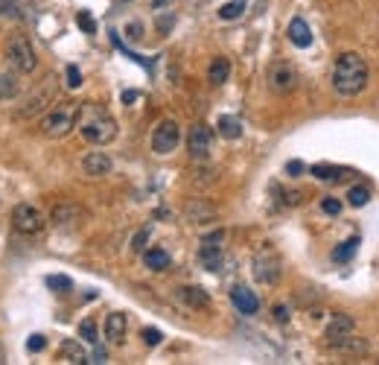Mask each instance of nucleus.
<instances>
[{
    "label": "nucleus",
    "instance_id": "obj_33",
    "mask_svg": "<svg viewBox=\"0 0 379 365\" xmlns=\"http://www.w3.org/2000/svg\"><path fill=\"white\" fill-rule=\"evenodd\" d=\"M44 348H47V339H44L41 333H35V336H30V339H27V351L38 354V351H44Z\"/></svg>",
    "mask_w": 379,
    "mask_h": 365
},
{
    "label": "nucleus",
    "instance_id": "obj_2",
    "mask_svg": "<svg viewBox=\"0 0 379 365\" xmlns=\"http://www.w3.org/2000/svg\"><path fill=\"white\" fill-rule=\"evenodd\" d=\"M371 79L368 62L359 53H342L333 65V88L338 97H356L362 94Z\"/></svg>",
    "mask_w": 379,
    "mask_h": 365
},
{
    "label": "nucleus",
    "instance_id": "obj_24",
    "mask_svg": "<svg viewBox=\"0 0 379 365\" xmlns=\"http://www.w3.org/2000/svg\"><path fill=\"white\" fill-rule=\"evenodd\" d=\"M216 126H219V134H222L225 141H239L243 138V123H239L236 117H231V114H222Z\"/></svg>",
    "mask_w": 379,
    "mask_h": 365
},
{
    "label": "nucleus",
    "instance_id": "obj_37",
    "mask_svg": "<svg viewBox=\"0 0 379 365\" xmlns=\"http://www.w3.org/2000/svg\"><path fill=\"white\" fill-rule=\"evenodd\" d=\"M321 207H324V214H330V217L342 214V202H338V199H324V202H321Z\"/></svg>",
    "mask_w": 379,
    "mask_h": 365
},
{
    "label": "nucleus",
    "instance_id": "obj_43",
    "mask_svg": "<svg viewBox=\"0 0 379 365\" xmlns=\"http://www.w3.org/2000/svg\"><path fill=\"white\" fill-rule=\"evenodd\" d=\"M0 362H4V348H0Z\"/></svg>",
    "mask_w": 379,
    "mask_h": 365
},
{
    "label": "nucleus",
    "instance_id": "obj_31",
    "mask_svg": "<svg viewBox=\"0 0 379 365\" xmlns=\"http://www.w3.org/2000/svg\"><path fill=\"white\" fill-rule=\"evenodd\" d=\"M47 286H53L56 293H68L70 286H73V281L65 278V275H50V278H47Z\"/></svg>",
    "mask_w": 379,
    "mask_h": 365
},
{
    "label": "nucleus",
    "instance_id": "obj_4",
    "mask_svg": "<svg viewBox=\"0 0 379 365\" xmlns=\"http://www.w3.org/2000/svg\"><path fill=\"white\" fill-rule=\"evenodd\" d=\"M6 62H9L18 73H32V70H35L38 56H35L32 41H30L24 32L9 35V41H6Z\"/></svg>",
    "mask_w": 379,
    "mask_h": 365
},
{
    "label": "nucleus",
    "instance_id": "obj_30",
    "mask_svg": "<svg viewBox=\"0 0 379 365\" xmlns=\"http://www.w3.org/2000/svg\"><path fill=\"white\" fill-rule=\"evenodd\" d=\"M79 336H82L88 345H96L99 342V336H96V324H94V319H85L82 324H79Z\"/></svg>",
    "mask_w": 379,
    "mask_h": 365
},
{
    "label": "nucleus",
    "instance_id": "obj_36",
    "mask_svg": "<svg viewBox=\"0 0 379 365\" xmlns=\"http://www.w3.org/2000/svg\"><path fill=\"white\" fill-rule=\"evenodd\" d=\"M161 339H164V333L158 328H143V342L146 345H161Z\"/></svg>",
    "mask_w": 379,
    "mask_h": 365
},
{
    "label": "nucleus",
    "instance_id": "obj_41",
    "mask_svg": "<svg viewBox=\"0 0 379 365\" xmlns=\"http://www.w3.org/2000/svg\"><path fill=\"white\" fill-rule=\"evenodd\" d=\"M137 100V91H123V103H131Z\"/></svg>",
    "mask_w": 379,
    "mask_h": 365
},
{
    "label": "nucleus",
    "instance_id": "obj_29",
    "mask_svg": "<svg viewBox=\"0 0 379 365\" xmlns=\"http://www.w3.org/2000/svg\"><path fill=\"white\" fill-rule=\"evenodd\" d=\"M368 199H371V190H368L365 184H356V187H350V190H347V202H350L353 207L368 205Z\"/></svg>",
    "mask_w": 379,
    "mask_h": 365
},
{
    "label": "nucleus",
    "instance_id": "obj_11",
    "mask_svg": "<svg viewBox=\"0 0 379 365\" xmlns=\"http://www.w3.org/2000/svg\"><path fill=\"white\" fill-rule=\"evenodd\" d=\"M269 88L274 91V94H289V91H295L297 88V70L289 65V62H274L271 68H269Z\"/></svg>",
    "mask_w": 379,
    "mask_h": 365
},
{
    "label": "nucleus",
    "instance_id": "obj_1",
    "mask_svg": "<svg viewBox=\"0 0 379 365\" xmlns=\"http://www.w3.org/2000/svg\"><path fill=\"white\" fill-rule=\"evenodd\" d=\"M76 129L94 146H105V143H111L117 138V120L111 117L103 103H82L79 105Z\"/></svg>",
    "mask_w": 379,
    "mask_h": 365
},
{
    "label": "nucleus",
    "instance_id": "obj_5",
    "mask_svg": "<svg viewBox=\"0 0 379 365\" xmlns=\"http://www.w3.org/2000/svg\"><path fill=\"white\" fill-rule=\"evenodd\" d=\"M56 91H58L56 76H44V82L38 85V88L30 94V97H27V103L21 105V111H18V117H32V114L44 111V108L56 100Z\"/></svg>",
    "mask_w": 379,
    "mask_h": 365
},
{
    "label": "nucleus",
    "instance_id": "obj_18",
    "mask_svg": "<svg viewBox=\"0 0 379 365\" xmlns=\"http://www.w3.org/2000/svg\"><path fill=\"white\" fill-rule=\"evenodd\" d=\"M178 298H181L187 307H193V310H205V307H210V295L202 290V286H181V290H178Z\"/></svg>",
    "mask_w": 379,
    "mask_h": 365
},
{
    "label": "nucleus",
    "instance_id": "obj_9",
    "mask_svg": "<svg viewBox=\"0 0 379 365\" xmlns=\"http://www.w3.org/2000/svg\"><path fill=\"white\" fill-rule=\"evenodd\" d=\"M181 141V129L175 120H161L152 132V152L155 155H169V152Z\"/></svg>",
    "mask_w": 379,
    "mask_h": 365
},
{
    "label": "nucleus",
    "instance_id": "obj_6",
    "mask_svg": "<svg viewBox=\"0 0 379 365\" xmlns=\"http://www.w3.org/2000/svg\"><path fill=\"white\" fill-rule=\"evenodd\" d=\"M254 278L260 281V283H277L281 281V272H283V266H281V257H277L274 248H260V252L254 255Z\"/></svg>",
    "mask_w": 379,
    "mask_h": 365
},
{
    "label": "nucleus",
    "instance_id": "obj_7",
    "mask_svg": "<svg viewBox=\"0 0 379 365\" xmlns=\"http://www.w3.org/2000/svg\"><path fill=\"white\" fill-rule=\"evenodd\" d=\"M12 228L18 234H38L44 228V214L35 205L21 202V205H15V210H12Z\"/></svg>",
    "mask_w": 379,
    "mask_h": 365
},
{
    "label": "nucleus",
    "instance_id": "obj_42",
    "mask_svg": "<svg viewBox=\"0 0 379 365\" xmlns=\"http://www.w3.org/2000/svg\"><path fill=\"white\" fill-rule=\"evenodd\" d=\"M164 4H169V0H155V9H158V6H164Z\"/></svg>",
    "mask_w": 379,
    "mask_h": 365
},
{
    "label": "nucleus",
    "instance_id": "obj_39",
    "mask_svg": "<svg viewBox=\"0 0 379 365\" xmlns=\"http://www.w3.org/2000/svg\"><path fill=\"white\" fill-rule=\"evenodd\" d=\"M304 169H307V167H304L301 161H289V164H286V172H289V176H301Z\"/></svg>",
    "mask_w": 379,
    "mask_h": 365
},
{
    "label": "nucleus",
    "instance_id": "obj_34",
    "mask_svg": "<svg viewBox=\"0 0 379 365\" xmlns=\"http://www.w3.org/2000/svg\"><path fill=\"white\" fill-rule=\"evenodd\" d=\"M76 24L82 27L85 32H96V24H94V18H91L88 12H79V15H76Z\"/></svg>",
    "mask_w": 379,
    "mask_h": 365
},
{
    "label": "nucleus",
    "instance_id": "obj_10",
    "mask_svg": "<svg viewBox=\"0 0 379 365\" xmlns=\"http://www.w3.org/2000/svg\"><path fill=\"white\" fill-rule=\"evenodd\" d=\"M213 149V129L207 123H193L187 132V152L195 161H205Z\"/></svg>",
    "mask_w": 379,
    "mask_h": 365
},
{
    "label": "nucleus",
    "instance_id": "obj_12",
    "mask_svg": "<svg viewBox=\"0 0 379 365\" xmlns=\"http://www.w3.org/2000/svg\"><path fill=\"white\" fill-rule=\"evenodd\" d=\"M50 219H53L58 228H73V225H79L82 219H88V214H85V207H79V205H73V202H62V205H56V207L50 210Z\"/></svg>",
    "mask_w": 379,
    "mask_h": 365
},
{
    "label": "nucleus",
    "instance_id": "obj_19",
    "mask_svg": "<svg viewBox=\"0 0 379 365\" xmlns=\"http://www.w3.org/2000/svg\"><path fill=\"white\" fill-rule=\"evenodd\" d=\"M289 41H292L295 47H301V50L312 44V32H309V27H307L304 18H295V21L289 24Z\"/></svg>",
    "mask_w": 379,
    "mask_h": 365
},
{
    "label": "nucleus",
    "instance_id": "obj_3",
    "mask_svg": "<svg viewBox=\"0 0 379 365\" xmlns=\"http://www.w3.org/2000/svg\"><path fill=\"white\" fill-rule=\"evenodd\" d=\"M76 111H79L76 103L56 105L53 111H47L41 117L38 129H41V134H47V138H65V134H70L73 126H76Z\"/></svg>",
    "mask_w": 379,
    "mask_h": 365
},
{
    "label": "nucleus",
    "instance_id": "obj_20",
    "mask_svg": "<svg viewBox=\"0 0 379 365\" xmlns=\"http://www.w3.org/2000/svg\"><path fill=\"white\" fill-rule=\"evenodd\" d=\"M228 76H231V62L225 59V56H216V59L210 62V68H207V79H210V85H225V82H228Z\"/></svg>",
    "mask_w": 379,
    "mask_h": 365
},
{
    "label": "nucleus",
    "instance_id": "obj_21",
    "mask_svg": "<svg viewBox=\"0 0 379 365\" xmlns=\"http://www.w3.org/2000/svg\"><path fill=\"white\" fill-rule=\"evenodd\" d=\"M309 172H312L315 179H321V181H342V179L353 176L350 169H345V167H330V164H315Z\"/></svg>",
    "mask_w": 379,
    "mask_h": 365
},
{
    "label": "nucleus",
    "instance_id": "obj_25",
    "mask_svg": "<svg viewBox=\"0 0 379 365\" xmlns=\"http://www.w3.org/2000/svg\"><path fill=\"white\" fill-rule=\"evenodd\" d=\"M58 354H62V359H65V362H73V365H82V362H88L85 348H82V345H79V342H73V339L62 342V348H58Z\"/></svg>",
    "mask_w": 379,
    "mask_h": 365
},
{
    "label": "nucleus",
    "instance_id": "obj_14",
    "mask_svg": "<svg viewBox=\"0 0 379 365\" xmlns=\"http://www.w3.org/2000/svg\"><path fill=\"white\" fill-rule=\"evenodd\" d=\"M126 331H129L126 313H108L105 316V339H108V345H123Z\"/></svg>",
    "mask_w": 379,
    "mask_h": 365
},
{
    "label": "nucleus",
    "instance_id": "obj_32",
    "mask_svg": "<svg viewBox=\"0 0 379 365\" xmlns=\"http://www.w3.org/2000/svg\"><path fill=\"white\" fill-rule=\"evenodd\" d=\"M146 240H149V228H141L131 240V252H146Z\"/></svg>",
    "mask_w": 379,
    "mask_h": 365
},
{
    "label": "nucleus",
    "instance_id": "obj_40",
    "mask_svg": "<svg viewBox=\"0 0 379 365\" xmlns=\"http://www.w3.org/2000/svg\"><path fill=\"white\" fill-rule=\"evenodd\" d=\"M88 362H105V351H103V348H96V351H94V357H91Z\"/></svg>",
    "mask_w": 379,
    "mask_h": 365
},
{
    "label": "nucleus",
    "instance_id": "obj_17",
    "mask_svg": "<svg viewBox=\"0 0 379 365\" xmlns=\"http://www.w3.org/2000/svg\"><path fill=\"white\" fill-rule=\"evenodd\" d=\"M353 328H356V321L350 319V316H345V313H335L333 316V321L327 324V342L333 345V342H338V339H345V336H350L353 333Z\"/></svg>",
    "mask_w": 379,
    "mask_h": 365
},
{
    "label": "nucleus",
    "instance_id": "obj_28",
    "mask_svg": "<svg viewBox=\"0 0 379 365\" xmlns=\"http://www.w3.org/2000/svg\"><path fill=\"white\" fill-rule=\"evenodd\" d=\"M356 248H359V237H350L347 243H342V245H338L335 252H333V260H335V263H342V260H350V257L356 255Z\"/></svg>",
    "mask_w": 379,
    "mask_h": 365
},
{
    "label": "nucleus",
    "instance_id": "obj_23",
    "mask_svg": "<svg viewBox=\"0 0 379 365\" xmlns=\"http://www.w3.org/2000/svg\"><path fill=\"white\" fill-rule=\"evenodd\" d=\"M18 94H21V79H18V73L0 70V100H15Z\"/></svg>",
    "mask_w": 379,
    "mask_h": 365
},
{
    "label": "nucleus",
    "instance_id": "obj_35",
    "mask_svg": "<svg viewBox=\"0 0 379 365\" xmlns=\"http://www.w3.org/2000/svg\"><path fill=\"white\" fill-rule=\"evenodd\" d=\"M68 85H70V88L82 85V70H79L76 65H68Z\"/></svg>",
    "mask_w": 379,
    "mask_h": 365
},
{
    "label": "nucleus",
    "instance_id": "obj_22",
    "mask_svg": "<svg viewBox=\"0 0 379 365\" xmlns=\"http://www.w3.org/2000/svg\"><path fill=\"white\" fill-rule=\"evenodd\" d=\"M143 263H146V269H152V272H167L172 260H169V255L164 252V248H146Z\"/></svg>",
    "mask_w": 379,
    "mask_h": 365
},
{
    "label": "nucleus",
    "instance_id": "obj_16",
    "mask_svg": "<svg viewBox=\"0 0 379 365\" xmlns=\"http://www.w3.org/2000/svg\"><path fill=\"white\" fill-rule=\"evenodd\" d=\"M82 169L88 172V176L99 179V176H108V172L114 169L111 158L105 155V152H88V155L82 158Z\"/></svg>",
    "mask_w": 379,
    "mask_h": 365
},
{
    "label": "nucleus",
    "instance_id": "obj_26",
    "mask_svg": "<svg viewBox=\"0 0 379 365\" xmlns=\"http://www.w3.org/2000/svg\"><path fill=\"white\" fill-rule=\"evenodd\" d=\"M333 351H342V354H368V342H362V339H356L353 333L350 336H345V339H338V342H333L330 345Z\"/></svg>",
    "mask_w": 379,
    "mask_h": 365
},
{
    "label": "nucleus",
    "instance_id": "obj_13",
    "mask_svg": "<svg viewBox=\"0 0 379 365\" xmlns=\"http://www.w3.org/2000/svg\"><path fill=\"white\" fill-rule=\"evenodd\" d=\"M231 301H233V307H236V310L243 313V316H254L257 310H260V298H257V295L248 290V286H243V283L231 290Z\"/></svg>",
    "mask_w": 379,
    "mask_h": 365
},
{
    "label": "nucleus",
    "instance_id": "obj_8",
    "mask_svg": "<svg viewBox=\"0 0 379 365\" xmlns=\"http://www.w3.org/2000/svg\"><path fill=\"white\" fill-rule=\"evenodd\" d=\"M222 240H225L222 231H213L210 237L202 240V245H198V263H202L207 272H219V269H222V263H225Z\"/></svg>",
    "mask_w": 379,
    "mask_h": 365
},
{
    "label": "nucleus",
    "instance_id": "obj_38",
    "mask_svg": "<svg viewBox=\"0 0 379 365\" xmlns=\"http://www.w3.org/2000/svg\"><path fill=\"white\" fill-rule=\"evenodd\" d=\"M271 313H274V319L281 321V324H286V321H289V307H286V304H277Z\"/></svg>",
    "mask_w": 379,
    "mask_h": 365
},
{
    "label": "nucleus",
    "instance_id": "obj_27",
    "mask_svg": "<svg viewBox=\"0 0 379 365\" xmlns=\"http://www.w3.org/2000/svg\"><path fill=\"white\" fill-rule=\"evenodd\" d=\"M245 0H231V4H225L222 9H219V18H222V21H236L239 15L245 12Z\"/></svg>",
    "mask_w": 379,
    "mask_h": 365
},
{
    "label": "nucleus",
    "instance_id": "obj_15",
    "mask_svg": "<svg viewBox=\"0 0 379 365\" xmlns=\"http://www.w3.org/2000/svg\"><path fill=\"white\" fill-rule=\"evenodd\" d=\"M184 217H187V222H193V225H202V222H213V219L219 217V210H216L210 202H205V199H195V202H190V205L184 207Z\"/></svg>",
    "mask_w": 379,
    "mask_h": 365
}]
</instances>
